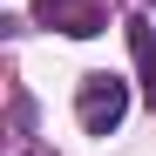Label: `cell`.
<instances>
[{"mask_svg": "<svg viewBox=\"0 0 156 156\" xmlns=\"http://www.w3.org/2000/svg\"><path fill=\"white\" fill-rule=\"evenodd\" d=\"M75 115H82L88 136H109V129L129 115V82H122V75H88L82 95H75Z\"/></svg>", "mask_w": 156, "mask_h": 156, "instance_id": "6da1fadb", "label": "cell"}, {"mask_svg": "<svg viewBox=\"0 0 156 156\" xmlns=\"http://www.w3.org/2000/svg\"><path fill=\"white\" fill-rule=\"evenodd\" d=\"M129 48H136V68H143L149 102H156V27H149V20H129Z\"/></svg>", "mask_w": 156, "mask_h": 156, "instance_id": "7a4b0ae2", "label": "cell"}, {"mask_svg": "<svg viewBox=\"0 0 156 156\" xmlns=\"http://www.w3.org/2000/svg\"><path fill=\"white\" fill-rule=\"evenodd\" d=\"M41 7H48V14H55V0H41Z\"/></svg>", "mask_w": 156, "mask_h": 156, "instance_id": "3957f363", "label": "cell"}]
</instances>
